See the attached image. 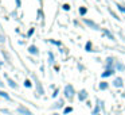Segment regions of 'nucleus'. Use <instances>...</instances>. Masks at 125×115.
Here are the masks:
<instances>
[{"instance_id":"31","label":"nucleus","mask_w":125,"mask_h":115,"mask_svg":"<svg viewBox=\"0 0 125 115\" xmlns=\"http://www.w3.org/2000/svg\"><path fill=\"white\" fill-rule=\"evenodd\" d=\"M97 115H101V114H97Z\"/></svg>"},{"instance_id":"13","label":"nucleus","mask_w":125,"mask_h":115,"mask_svg":"<svg viewBox=\"0 0 125 115\" xmlns=\"http://www.w3.org/2000/svg\"><path fill=\"white\" fill-rule=\"evenodd\" d=\"M8 84H10V87H12V88H18V84L11 79H8Z\"/></svg>"},{"instance_id":"9","label":"nucleus","mask_w":125,"mask_h":115,"mask_svg":"<svg viewBox=\"0 0 125 115\" xmlns=\"http://www.w3.org/2000/svg\"><path fill=\"white\" fill-rule=\"evenodd\" d=\"M34 79H35V83H36V87H38V92L41 93H43V88H42V85H41V83H39V80L36 79V77H34Z\"/></svg>"},{"instance_id":"28","label":"nucleus","mask_w":125,"mask_h":115,"mask_svg":"<svg viewBox=\"0 0 125 115\" xmlns=\"http://www.w3.org/2000/svg\"><path fill=\"white\" fill-rule=\"evenodd\" d=\"M0 87H3V83H0Z\"/></svg>"},{"instance_id":"18","label":"nucleus","mask_w":125,"mask_h":115,"mask_svg":"<svg viewBox=\"0 0 125 115\" xmlns=\"http://www.w3.org/2000/svg\"><path fill=\"white\" fill-rule=\"evenodd\" d=\"M117 8H118L120 12H124V14H125V7H122L121 4H117Z\"/></svg>"},{"instance_id":"21","label":"nucleus","mask_w":125,"mask_h":115,"mask_svg":"<svg viewBox=\"0 0 125 115\" xmlns=\"http://www.w3.org/2000/svg\"><path fill=\"white\" fill-rule=\"evenodd\" d=\"M71 111H73V108H71V107H66L63 112H65V114H69V112H71Z\"/></svg>"},{"instance_id":"10","label":"nucleus","mask_w":125,"mask_h":115,"mask_svg":"<svg viewBox=\"0 0 125 115\" xmlns=\"http://www.w3.org/2000/svg\"><path fill=\"white\" fill-rule=\"evenodd\" d=\"M0 98H4L6 100H11V98H10V95L7 92H4V91H0Z\"/></svg>"},{"instance_id":"6","label":"nucleus","mask_w":125,"mask_h":115,"mask_svg":"<svg viewBox=\"0 0 125 115\" xmlns=\"http://www.w3.org/2000/svg\"><path fill=\"white\" fill-rule=\"evenodd\" d=\"M113 85L116 88H121L122 87V79H121V77H117V79L113 81Z\"/></svg>"},{"instance_id":"16","label":"nucleus","mask_w":125,"mask_h":115,"mask_svg":"<svg viewBox=\"0 0 125 115\" xmlns=\"http://www.w3.org/2000/svg\"><path fill=\"white\" fill-rule=\"evenodd\" d=\"M86 12H87V10L85 8V7H79V14L81 15H85Z\"/></svg>"},{"instance_id":"19","label":"nucleus","mask_w":125,"mask_h":115,"mask_svg":"<svg viewBox=\"0 0 125 115\" xmlns=\"http://www.w3.org/2000/svg\"><path fill=\"white\" fill-rule=\"evenodd\" d=\"M31 85H32V84H31L30 80H26V81H24V87L26 88H31Z\"/></svg>"},{"instance_id":"8","label":"nucleus","mask_w":125,"mask_h":115,"mask_svg":"<svg viewBox=\"0 0 125 115\" xmlns=\"http://www.w3.org/2000/svg\"><path fill=\"white\" fill-rule=\"evenodd\" d=\"M28 52H30V54H38V47L35 46V45H31L30 47H28Z\"/></svg>"},{"instance_id":"4","label":"nucleus","mask_w":125,"mask_h":115,"mask_svg":"<svg viewBox=\"0 0 125 115\" xmlns=\"http://www.w3.org/2000/svg\"><path fill=\"white\" fill-rule=\"evenodd\" d=\"M18 111H19L20 114H23V115H32V112H31L30 110H28V108H26V107H23V106H19Z\"/></svg>"},{"instance_id":"15","label":"nucleus","mask_w":125,"mask_h":115,"mask_svg":"<svg viewBox=\"0 0 125 115\" xmlns=\"http://www.w3.org/2000/svg\"><path fill=\"white\" fill-rule=\"evenodd\" d=\"M85 49H86V52H90V50H92V42H86Z\"/></svg>"},{"instance_id":"27","label":"nucleus","mask_w":125,"mask_h":115,"mask_svg":"<svg viewBox=\"0 0 125 115\" xmlns=\"http://www.w3.org/2000/svg\"><path fill=\"white\" fill-rule=\"evenodd\" d=\"M22 6V1H20V0H16V7H20Z\"/></svg>"},{"instance_id":"30","label":"nucleus","mask_w":125,"mask_h":115,"mask_svg":"<svg viewBox=\"0 0 125 115\" xmlns=\"http://www.w3.org/2000/svg\"><path fill=\"white\" fill-rule=\"evenodd\" d=\"M39 1H41V3H42V0H39Z\"/></svg>"},{"instance_id":"26","label":"nucleus","mask_w":125,"mask_h":115,"mask_svg":"<svg viewBox=\"0 0 125 115\" xmlns=\"http://www.w3.org/2000/svg\"><path fill=\"white\" fill-rule=\"evenodd\" d=\"M34 34V29H30V31H28V37H31Z\"/></svg>"},{"instance_id":"2","label":"nucleus","mask_w":125,"mask_h":115,"mask_svg":"<svg viewBox=\"0 0 125 115\" xmlns=\"http://www.w3.org/2000/svg\"><path fill=\"white\" fill-rule=\"evenodd\" d=\"M83 22H85V25H87L89 27H92V29H94V30H100V27H98V25L97 23H94L93 20H89V19H83Z\"/></svg>"},{"instance_id":"5","label":"nucleus","mask_w":125,"mask_h":115,"mask_svg":"<svg viewBox=\"0 0 125 115\" xmlns=\"http://www.w3.org/2000/svg\"><path fill=\"white\" fill-rule=\"evenodd\" d=\"M113 64H114V60L112 57L106 58V69H113Z\"/></svg>"},{"instance_id":"17","label":"nucleus","mask_w":125,"mask_h":115,"mask_svg":"<svg viewBox=\"0 0 125 115\" xmlns=\"http://www.w3.org/2000/svg\"><path fill=\"white\" fill-rule=\"evenodd\" d=\"M49 58H50L49 62H50V64H54V56H52V53H51V52L49 53Z\"/></svg>"},{"instance_id":"11","label":"nucleus","mask_w":125,"mask_h":115,"mask_svg":"<svg viewBox=\"0 0 125 115\" xmlns=\"http://www.w3.org/2000/svg\"><path fill=\"white\" fill-rule=\"evenodd\" d=\"M102 33H104V34H105V35H106V37H108V38H109V39H114V37H113V34H112V33H110V31H109V30H106V29H105V30H102Z\"/></svg>"},{"instance_id":"25","label":"nucleus","mask_w":125,"mask_h":115,"mask_svg":"<svg viewBox=\"0 0 125 115\" xmlns=\"http://www.w3.org/2000/svg\"><path fill=\"white\" fill-rule=\"evenodd\" d=\"M58 93H59V92H58V89H55V91H54V93H52V98H57Z\"/></svg>"},{"instance_id":"7","label":"nucleus","mask_w":125,"mask_h":115,"mask_svg":"<svg viewBox=\"0 0 125 115\" xmlns=\"http://www.w3.org/2000/svg\"><path fill=\"white\" fill-rule=\"evenodd\" d=\"M113 73H114V69H106V71L104 72V73L101 74V76H102L104 79H105V77H109V76H112Z\"/></svg>"},{"instance_id":"14","label":"nucleus","mask_w":125,"mask_h":115,"mask_svg":"<svg viewBox=\"0 0 125 115\" xmlns=\"http://www.w3.org/2000/svg\"><path fill=\"white\" fill-rule=\"evenodd\" d=\"M106 88H108V83H105V81L100 83V89H106Z\"/></svg>"},{"instance_id":"29","label":"nucleus","mask_w":125,"mask_h":115,"mask_svg":"<svg viewBox=\"0 0 125 115\" xmlns=\"http://www.w3.org/2000/svg\"><path fill=\"white\" fill-rule=\"evenodd\" d=\"M52 115H59V114H52Z\"/></svg>"},{"instance_id":"24","label":"nucleus","mask_w":125,"mask_h":115,"mask_svg":"<svg viewBox=\"0 0 125 115\" xmlns=\"http://www.w3.org/2000/svg\"><path fill=\"white\" fill-rule=\"evenodd\" d=\"M110 14H112V16H113V18H116V19H117V20H120V18H118V16H117V15H116V14H114V12H113V11H112V10H110Z\"/></svg>"},{"instance_id":"23","label":"nucleus","mask_w":125,"mask_h":115,"mask_svg":"<svg viewBox=\"0 0 125 115\" xmlns=\"http://www.w3.org/2000/svg\"><path fill=\"white\" fill-rule=\"evenodd\" d=\"M117 69L118 71H124V65L122 64H117Z\"/></svg>"},{"instance_id":"1","label":"nucleus","mask_w":125,"mask_h":115,"mask_svg":"<svg viewBox=\"0 0 125 115\" xmlns=\"http://www.w3.org/2000/svg\"><path fill=\"white\" fill-rule=\"evenodd\" d=\"M63 93H65V98H66V99L71 100V99L74 98V93H75V92H74V87H73V85H70V84L66 85V87H65V91H63Z\"/></svg>"},{"instance_id":"20","label":"nucleus","mask_w":125,"mask_h":115,"mask_svg":"<svg viewBox=\"0 0 125 115\" xmlns=\"http://www.w3.org/2000/svg\"><path fill=\"white\" fill-rule=\"evenodd\" d=\"M50 43H52V45H55V46H61V42H57V41H52V39H50Z\"/></svg>"},{"instance_id":"12","label":"nucleus","mask_w":125,"mask_h":115,"mask_svg":"<svg viewBox=\"0 0 125 115\" xmlns=\"http://www.w3.org/2000/svg\"><path fill=\"white\" fill-rule=\"evenodd\" d=\"M62 106H63V101L62 100H58V103H55L54 106H52V108H61Z\"/></svg>"},{"instance_id":"3","label":"nucleus","mask_w":125,"mask_h":115,"mask_svg":"<svg viewBox=\"0 0 125 115\" xmlns=\"http://www.w3.org/2000/svg\"><path fill=\"white\" fill-rule=\"evenodd\" d=\"M78 99H79V101H83V100H86L87 99V92L85 89H81L79 91V93H78Z\"/></svg>"},{"instance_id":"22","label":"nucleus","mask_w":125,"mask_h":115,"mask_svg":"<svg viewBox=\"0 0 125 115\" xmlns=\"http://www.w3.org/2000/svg\"><path fill=\"white\" fill-rule=\"evenodd\" d=\"M62 8L65 10V11H69V10H70V6H69V4H63Z\"/></svg>"}]
</instances>
